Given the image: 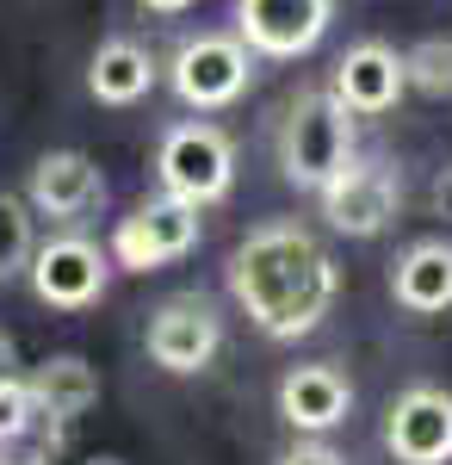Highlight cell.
Returning a JSON list of instances; mask_svg holds the SVG:
<instances>
[{
    "mask_svg": "<svg viewBox=\"0 0 452 465\" xmlns=\"http://www.w3.org/2000/svg\"><path fill=\"white\" fill-rule=\"evenodd\" d=\"M63 447H69V429L44 416L25 440H13V447L0 453V465H56V460H63Z\"/></svg>",
    "mask_w": 452,
    "mask_h": 465,
    "instance_id": "cell-20",
    "label": "cell"
},
{
    "mask_svg": "<svg viewBox=\"0 0 452 465\" xmlns=\"http://www.w3.org/2000/svg\"><path fill=\"white\" fill-rule=\"evenodd\" d=\"M217 348H223V317L199 292H174V298L155 304V317H149V360L162 372L192 379V372H205L217 360Z\"/></svg>",
    "mask_w": 452,
    "mask_h": 465,
    "instance_id": "cell-8",
    "label": "cell"
},
{
    "mask_svg": "<svg viewBox=\"0 0 452 465\" xmlns=\"http://www.w3.org/2000/svg\"><path fill=\"white\" fill-rule=\"evenodd\" d=\"M353 118H378L403 100V56L390 44H353L335 63V87H329Z\"/></svg>",
    "mask_w": 452,
    "mask_h": 465,
    "instance_id": "cell-13",
    "label": "cell"
},
{
    "mask_svg": "<svg viewBox=\"0 0 452 465\" xmlns=\"http://www.w3.org/2000/svg\"><path fill=\"white\" fill-rule=\"evenodd\" d=\"M353 155V112L335 94H298L279 124V174L298 193H322Z\"/></svg>",
    "mask_w": 452,
    "mask_h": 465,
    "instance_id": "cell-2",
    "label": "cell"
},
{
    "mask_svg": "<svg viewBox=\"0 0 452 465\" xmlns=\"http://www.w3.org/2000/svg\"><path fill=\"white\" fill-rule=\"evenodd\" d=\"M322 217H329V230H341V236H384L397 212H403V174L378 162V155H348V168L329 180L322 193Z\"/></svg>",
    "mask_w": 452,
    "mask_h": 465,
    "instance_id": "cell-6",
    "label": "cell"
},
{
    "mask_svg": "<svg viewBox=\"0 0 452 465\" xmlns=\"http://www.w3.org/2000/svg\"><path fill=\"white\" fill-rule=\"evenodd\" d=\"M403 94L447 100L452 94V37H421L403 50Z\"/></svg>",
    "mask_w": 452,
    "mask_h": 465,
    "instance_id": "cell-17",
    "label": "cell"
},
{
    "mask_svg": "<svg viewBox=\"0 0 452 465\" xmlns=\"http://www.w3.org/2000/svg\"><path fill=\"white\" fill-rule=\"evenodd\" d=\"M25 280H32L37 304H50V311H87L112 286V254L100 242H87V236H50V242L32 249Z\"/></svg>",
    "mask_w": 452,
    "mask_h": 465,
    "instance_id": "cell-7",
    "label": "cell"
},
{
    "mask_svg": "<svg viewBox=\"0 0 452 465\" xmlns=\"http://www.w3.org/2000/svg\"><path fill=\"white\" fill-rule=\"evenodd\" d=\"M384 447L397 465H447L452 460V391L409 385L384 416Z\"/></svg>",
    "mask_w": 452,
    "mask_h": 465,
    "instance_id": "cell-10",
    "label": "cell"
},
{
    "mask_svg": "<svg viewBox=\"0 0 452 465\" xmlns=\"http://www.w3.org/2000/svg\"><path fill=\"white\" fill-rule=\"evenodd\" d=\"M81 465H124L118 453H93V460H81Z\"/></svg>",
    "mask_w": 452,
    "mask_h": 465,
    "instance_id": "cell-25",
    "label": "cell"
},
{
    "mask_svg": "<svg viewBox=\"0 0 452 465\" xmlns=\"http://www.w3.org/2000/svg\"><path fill=\"white\" fill-rule=\"evenodd\" d=\"M335 261L316 242L310 223L298 217H267L242 236V249L230 254V292L248 311V322L267 341H298L335 304Z\"/></svg>",
    "mask_w": 452,
    "mask_h": 465,
    "instance_id": "cell-1",
    "label": "cell"
},
{
    "mask_svg": "<svg viewBox=\"0 0 452 465\" xmlns=\"http://www.w3.org/2000/svg\"><path fill=\"white\" fill-rule=\"evenodd\" d=\"M142 13H162V19H174V13H186V6H199V0H137Z\"/></svg>",
    "mask_w": 452,
    "mask_h": 465,
    "instance_id": "cell-23",
    "label": "cell"
},
{
    "mask_svg": "<svg viewBox=\"0 0 452 465\" xmlns=\"http://www.w3.org/2000/svg\"><path fill=\"white\" fill-rule=\"evenodd\" d=\"M390 292H397V304L403 311H416V317H440L452 304V242L447 236H421L409 249L397 254V267H390Z\"/></svg>",
    "mask_w": 452,
    "mask_h": 465,
    "instance_id": "cell-14",
    "label": "cell"
},
{
    "mask_svg": "<svg viewBox=\"0 0 452 465\" xmlns=\"http://www.w3.org/2000/svg\"><path fill=\"white\" fill-rule=\"evenodd\" d=\"M335 19V0H236V37L248 56H304L322 44Z\"/></svg>",
    "mask_w": 452,
    "mask_h": 465,
    "instance_id": "cell-9",
    "label": "cell"
},
{
    "mask_svg": "<svg viewBox=\"0 0 452 465\" xmlns=\"http://www.w3.org/2000/svg\"><path fill=\"white\" fill-rule=\"evenodd\" d=\"M427 205H434V217H447V223H452V162L434 174V186H427Z\"/></svg>",
    "mask_w": 452,
    "mask_h": 465,
    "instance_id": "cell-22",
    "label": "cell"
},
{
    "mask_svg": "<svg viewBox=\"0 0 452 465\" xmlns=\"http://www.w3.org/2000/svg\"><path fill=\"white\" fill-rule=\"evenodd\" d=\"M100 199H105V174H100L93 155H81V149H50V155H37L32 186H25L32 217L81 223L87 212H100Z\"/></svg>",
    "mask_w": 452,
    "mask_h": 465,
    "instance_id": "cell-11",
    "label": "cell"
},
{
    "mask_svg": "<svg viewBox=\"0 0 452 465\" xmlns=\"http://www.w3.org/2000/svg\"><path fill=\"white\" fill-rule=\"evenodd\" d=\"M254 81V56H248L242 37L230 32H199L186 37L168 63V87L180 94V106L192 112H217V106H236Z\"/></svg>",
    "mask_w": 452,
    "mask_h": 465,
    "instance_id": "cell-4",
    "label": "cell"
},
{
    "mask_svg": "<svg viewBox=\"0 0 452 465\" xmlns=\"http://www.w3.org/2000/svg\"><path fill=\"white\" fill-rule=\"evenodd\" d=\"M155 56L131 44V37H105L100 50H93V63H87V94L100 100V106H137L142 94L155 87Z\"/></svg>",
    "mask_w": 452,
    "mask_h": 465,
    "instance_id": "cell-16",
    "label": "cell"
},
{
    "mask_svg": "<svg viewBox=\"0 0 452 465\" xmlns=\"http://www.w3.org/2000/svg\"><path fill=\"white\" fill-rule=\"evenodd\" d=\"M353 410V385L341 366H329V360H310V366H291L285 379H279V416L291 422L298 434H329L341 429Z\"/></svg>",
    "mask_w": 452,
    "mask_h": 465,
    "instance_id": "cell-12",
    "label": "cell"
},
{
    "mask_svg": "<svg viewBox=\"0 0 452 465\" xmlns=\"http://www.w3.org/2000/svg\"><path fill=\"white\" fill-rule=\"evenodd\" d=\"M32 249H37V242H32V205L13 199V193H0V286L25 273Z\"/></svg>",
    "mask_w": 452,
    "mask_h": 465,
    "instance_id": "cell-18",
    "label": "cell"
},
{
    "mask_svg": "<svg viewBox=\"0 0 452 465\" xmlns=\"http://www.w3.org/2000/svg\"><path fill=\"white\" fill-rule=\"evenodd\" d=\"M37 422H44V410H37L32 385H25L19 372H6V379H0V453H6L13 440H25Z\"/></svg>",
    "mask_w": 452,
    "mask_h": 465,
    "instance_id": "cell-19",
    "label": "cell"
},
{
    "mask_svg": "<svg viewBox=\"0 0 452 465\" xmlns=\"http://www.w3.org/2000/svg\"><path fill=\"white\" fill-rule=\"evenodd\" d=\"M25 385H32L37 410H44L50 422H63V429H74V422L100 403V372H93L81 354H50L44 366H32Z\"/></svg>",
    "mask_w": 452,
    "mask_h": 465,
    "instance_id": "cell-15",
    "label": "cell"
},
{
    "mask_svg": "<svg viewBox=\"0 0 452 465\" xmlns=\"http://www.w3.org/2000/svg\"><path fill=\"white\" fill-rule=\"evenodd\" d=\"M13 366H19V341H13V335H6V329H0V379H6V372H13Z\"/></svg>",
    "mask_w": 452,
    "mask_h": 465,
    "instance_id": "cell-24",
    "label": "cell"
},
{
    "mask_svg": "<svg viewBox=\"0 0 452 465\" xmlns=\"http://www.w3.org/2000/svg\"><path fill=\"white\" fill-rule=\"evenodd\" d=\"M155 174L168 199H186L205 212L217 199H230V186H236V143L217 124H174L155 149Z\"/></svg>",
    "mask_w": 452,
    "mask_h": 465,
    "instance_id": "cell-3",
    "label": "cell"
},
{
    "mask_svg": "<svg viewBox=\"0 0 452 465\" xmlns=\"http://www.w3.org/2000/svg\"><path fill=\"white\" fill-rule=\"evenodd\" d=\"M199 230H205L199 205L162 193V199H142L131 217H118L105 254H112V267H124V273H155V267H168V261L199 249Z\"/></svg>",
    "mask_w": 452,
    "mask_h": 465,
    "instance_id": "cell-5",
    "label": "cell"
},
{
    "mask_svg": "<svg viewBox=\"0 0 452 465\" xmlns=\"http://www.w3.org/2000/svg\"><path fill=\"white\" fill-rule=\"evenodd\" d=\"M279 465H348V460H341L322 434H304L298 447H285V453H279Z\"/></svg>",
    "mask_w": 452,
    "mask_h": 465,
    "instance_id": "cell-21",
    "label": "cell"
}]
</instances>
